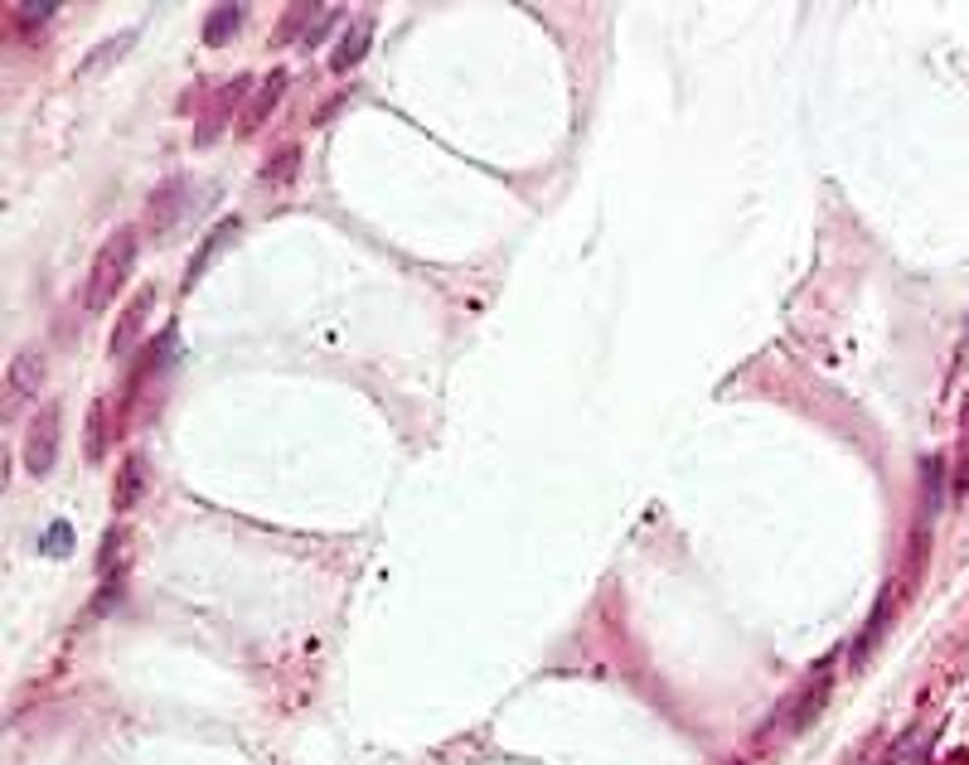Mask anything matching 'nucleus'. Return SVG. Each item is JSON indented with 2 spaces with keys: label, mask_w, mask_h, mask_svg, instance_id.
I'll use <instances>...</instances> for the list:
<instances>
[{
  "label": "nucleus",
  "mask_w": 969,
  "mask_h": 765,
  "mask_svg": "<svg viewBox=\"0 0 969 765\" xmlns=\"http://www.w3.org/2000/svg\"><path fill=\"white\" fill-rule=\"evenodd\" d=\"M122 596H127V592H122V576H102V586H98V596H92L88 611H92V615H112L117 606H122Z\"/></svg>",
  "instance_id": "16"
},
{
  "label": "nucleus",
  "mask_w": 969,
  "mask_h": 765,
  "mask_svg": "<svg viewBox=\"0 0 969 765\" xmlns=\"http://www.w3.org/2000/svg\"><path fill=\"white\" fill-rule=\"evenodd\" d=\"M39 383H44V354L24 349V354L10 359V373H6V417H16L24 402L39 393Z\"/></svg>",
  "instance_id": "3"
},
{
  "label": "nucleus",
  "mask_w": 969,
  "mask_h": 765,
  "mask_svg": "<svg viewBox=\"0 0 969 765\" xmlns=\"http://www.w3.org/2000/svg\"><path fill=\"white\" fill-rule=\"evenodd\" d=\"M233 238H238V219H223V223L214 228V233H209V238H204V248H199V252H194V262H190V272H184V286H194V281H199V276H204V272H209V262H214V258H219V248H229V243H233Z\"/></svg>",
  "instance_id": "7"
},
{
  "label": "nucleus",
  "mask_w": 969,
  "mask_h": 765,
  "mask_svg": "<svg viewBox=\"0 0 969 765\" xmlns=\"http://www.w3.org/2000/svg\"><path fill=\"white\" fill-rule=\"evenodd\" d=\"M887 621H892V592H882V601H878V611H872V621H868V630H862V635L848 644V660L854 664H862L872 654V644L882 640V630H887Z\"/></svg>",
  "instance_id": "10"
},
{
  "label": "nucleus",
  "mask_w": 969,
  "mask_h": 765,
  "mask_svg": "<svg viewBox=\"0 0 969 765\" xmlns=\"http://www.w3.org/2000/svg\"><path fill=\"white\" fill-rule=\"evenodd\" d=\"M921 480H926V514L936 519V509H940V490H946V461H940V455H931V461L921 465Z\"/></svg>",
  "instance_id": "14"
},
{
  "label": "nucleus",
  "mask_w": 969,
  "mask_h": 765,
  "mask_svg": "<svg viewBox=\"0 0 969 765\" xmlns=\"http://www.w3.org/2000/svg\"><path fill=\"white\" fill-rule=\"evenodd\" d=\"M131 266H137V228H117L108 243L98 248V258H92V272H88V286H83L88 311H108V305L122 296Z\"/></svg>",
  "instance_id": "1"
},
{
  "label": "nucleus",
  "mask_w": 969,
  "mask_h": 765,
  "mask_svg": "<svg viewBox=\"0 0 969 765\" xmlns=\"http://www.w3.org/2000/svg\"><path fill=\"white\" fill-rule=\"evenodd\" d=\"M151 301H155V291L145 286V291H137V296L127 301V311L117 315V330H112V344H108L112 359H127L131 349H137L141 330H145V315H151Z\"/></svg>",
  "instance_id": "5"
},
{
  "label": "nucleus",
  "mask_w": 969,
  "mask_h": 765,
  "mask_svg": "<svg viewBox=\"0 0 969 765\" xmlns=\"http://www.w3.org/2000/svg\"><path fill=\"white\" fill-rule=\"evenodd\" d=\"M825 703H829V664L819 668V674L809 678L800 693H795V703L786 707V713H780V727H786L790 736H795V732H805L809 722H815L819 713H825Z\"/></svg>",
  "instance_id": "4"
},
{
  "label": "nucleus",
  "mask_w": 969,
  "mask_h": 765,
  "mask_svg": "<svg viewBox=\"0 0 969 765\" xmlns=\"http://www.w3.org/2000/svg\"><path fill=\"white\" fill-rule=\"evenodd\" d=\"M282 88H286V78H282V73H272V78H268V83H262V92H258V98H252V102H248V117H243V131H258L262 122H268V112H272V107H276V102H282Z\"/></svg>",
  "instance_id": "11"
},
{
  "label": "nucleus",
  "mask_w": 969,
  "mask_h": 765,
  "mask_svg": "<svg viewBox=\"0 0 969 765\" xmlns=\"http://www.w3.org/2000/svg\"><path fill=\"white\" fill-rule=\"evenodd\" d=\"M969 490V397H965V422H960V465H955V494Z\"/></svg>",
  "instance_id": "18"
},
{
  "label": "nucleus",
  "mask_w": 969,
  "mask_h": 765,
  "mask_svg": "<svg viewBox=\"0 0 969 765\" xmlns=\"http://www.w3.org/2000/svg\"><path fill=\"white\" fill-rule=\"evenodd\" d=\"M243 16H248L243 6H214V10H209V20H204V44H209V49H223V44H229V39L238 34Z\"/></svg>",
  "instance_id": "9"
},
{
  "label": "nucleus",
  "mask_w": 969,
  "mask_h": 765,
  "mask_svg": "<svg viewBox=\"0 0 969 765\" xmlns=\"http://www.w3.org/2000/svg\"><path fill=\"white\" fill-rule=\"evenodd\" d=\"M59 441H63V417L59 407H39V417L30 422V436H24V470L30 475H49L59 461Z\"/></svg>",
  "instance_id": "2"
},
{
  "label": "nucleus",
  "mask_w": 969,
  "mask_h": 765,
  "mask_svg": "<svg viewBox=\"0 0 969 765\" xmlns=\"http://www.w3.org/2000/svg\"><path fill=\"white\" fill-rule=\"evenodd\" d=\"M39 553L44 557H69L73 553V523H63V519H54L44 533H39Z\"/></svg>",
  "instance_id": "13"
},
{
  "label": "nucleus",
  "mask_w": 969,
  "mask_h": 765,
  "mask_svg": "<svg viewBox=\"0 0 969 765\" xmlns=\"http://www.w3.org/2000/svg\"><path fill=\"white\" fill-rule=\"evenodd\" d=\"M291 170H296V145H286L276 160H268V170H262V180L268 184H286L291 180Z\"/></svg>",
  "instance_id": "19"
},
{
  "label": "nucleus",
  "mask_w": 969,
  "mask_h": 765,
  "mask_svg": "<svg viewBox=\"0 0 969 765\" xmlns=\"http://www.w3.org/2000/svg\"><path fill=\"white\" fill-rule=\"evenodd\" d=\"M145 213H151V228H155V233H170V228L180 223V213H184V180H165L161 190L151 194Z\"/></svg>",
  "instance_id": "6"
},
{
  "label": "nucleus",
  "mask_w": 969,
  "mask_h": 765,
  "mask_svg": "<svg viewBox=\"0 0 969 765\" xmlns=\"http://www.w3.org/2000/svg\"><path fill=\"white\" fill-rule=\"evenodd\" d=\"M108 402H92V422H88V461H102L108 451Z\"/></svg>",
  "instance_id": "15"
},
{
  "label": "nucleus",
  "mask_w": 969,
  "mask_h": 765,
  "mask_svg": "<svg viewBox=\"0 0 969 765\" xmlns=\"http://www.w3.org/2000/svg\"><path fill=\"white\" fill-rule=\"evenodd\" d=\"M369 39H374V30H369V20L350 24V34H344V39H340V49L330 53V69H335V73H350L354 63H360L364 53H369Z\"/></svg>",
  "instance_id": "8"
},
{
  "label": "nucleus",
  "mask_w": 969,
  "mask_h": 765,
  "mask_svg": "<svg viewBox=\"0 0 969 765\" xmlns=\"http://www.w3.org/2000/svg\"><path fill=\"white\" fill-rule=\"evenodd\" d=\"M137 500H141V461L131 455L122 465V485H117V509H131Z\"/></svg>",
  "instance_id": "17"
},
{
  "label": "nucleus",
  "mask_w": 969,
  "mask_h": 765,
  "mask_svg": "<svg viewBox=\"0 0 969 765\" xmlns=\"http://www.w3.org/2000/svg\"><path fill=\"white\" fill-rule=\"evenodd\" d=\"M10 16H16L20 34H34L39 24H49V20L59 16V6H54V0H24V6H16V10H10Z\"/></svg>",
  "instance_id": "12"
}]
</instances>
